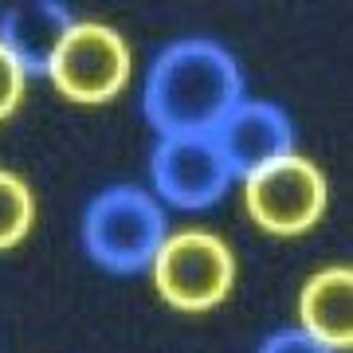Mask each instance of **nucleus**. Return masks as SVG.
Listing matches in <instances>:
<instances>
[{
    "instance_id": "f257e3e1",
    "label": "nucleus",
    "mask_w": 353,
    "mask_h": 353,
    "mask_svg": "<svg viewBox=\"0 0 353 353\" xmlns=\"http://www.w3.org/2000/svg\"><path fill=\"white\" fill-rule=\"evenodd\" d=\"M243 102L240 63L216 39H176L153 59L141 110L161 138L212 134Z\"/></svg>"
},
{
    "instance_id": "f03ea898",
    "label": "nucleus",
    "mask_w": 353,
    "mask_h": 353,
    "mask_svg": "<svg viewBox=\"0 0 353 353\" xmlns=\"http://www.w3.org/2000/svg\"><path fill=\"white\" fill-rule=\"evenodd\" d=\"M169 236L157 196L134 185H114L99 192L83 212V248L99 267L114 275H138L153 263Z\"/></svg>"
},
{
    "instance_id": "7ed1b4c3",
    "label": "nucleus",
    "mask_w": 353,
    "mask_h": 353,
    "mask_svg": "<svg viewBox=\"0 0 353 353\" xmlns=\"http://www.w3.org/2000/svg\"><path fill=\"white\" fill-rule=\"evenodd\" d=\"M150 271L157 294L173 310L201 314L228 299L236 283V255L212 232H173L157 248Z\"/></svg>"
},
{
    "instance_id": "20e7f679",
    "label": "nucleus",
    "mask_w": 353,
    "mask_h": 353,
    "mask_svg": "<svg viewBox=\"0 0 353 353\" xmlns=\"http://www.w3.org/2000/svg\"><path fill=\"white\" fill-rule=\"evenodd\" d=\"M330 201L326 173L299 153H287L279 161L243 176V204L252 220L271 236H303L322 220Z\"/></svg>"
},
{
    "instance_id": "39448f33",
    "label": "nucleus",
    "mask_w": 353,
    "mask_h": 353,
    "mask_svg": "<svg viewBox=\"0 0 353 353\" xmlns=\"http://www.w3.org/2000/svg\"><path fill=\"white\" fill-rule=\"evenodd\" d=\"M48 79L63 99L79 106H99V102L118 99L130 79V48L122 32L110 24L79 20L55 51Z\"/></svg>"
},
{
    "instance_id": "423d86ee",
    "label": "nucleus",
    "mask_w": 353,
    "mask_h": 353,
    "mask_svg": "<svg viewBox=\"0 0 353 353\" xmlns=\"http://www.w3.org/2000/svg\"><path fill=\"white\" fill-rule=\"evenodd\" d=\"M150 176L157 196H165L176 208H208L228 192V185L236 181L228 169L220 145L212 134H176V138H161L153 150Z\"/></svg>"
},
{
    "instance_id": "0eeeda50",
    "label": "nucleus",
    "mask_w": 353,
    "mask_h": 353,
    "mask_svg": "<svg viewBox=\"0 0 353 353\" xmlns=\"http://www.w3.org/2000/svg\"><path fill=\"white\" fill-rule=\"evenodd\" d=\"M212 141L220 145L232 176H252L255 169L294 153V126L283 114V106H275V102L243 99L212 130Z\"/></svg>"
},
{
    "instance_id": "6e6552de",
    "label": "nucleus",
    "mask_w": 353,
    "mask_h": 353,
    "mask_svg": "<svg viewBox=\"0 0 353 353\" xmlns=\"http://www.w3.org/2000/svg\"><path fill=\"white\" fill-rule=\"evenodd\" d=\"M79 20L71 16L67 4L55 0H39V4H12L0 16V43L8 48L24 75H48L55 51L63 43V36Z\"/></svg>"
},
{
    "instance_id": "1a4fd4ad",
    "label": "nucleus",
    "mask_w": 353,
    "mask_h": 353,
    "mask_svg": "<svg viewBox=\"0 0 353 353\" xmlns=\"http://www.w3.org/2000/svg\"><path fill=\"white\" fill-rule=\"evenodd\" d=\"M299 322L303 334L330 345L334 353L353 345V271L350 267H322L306 279L299 294Z\"/></svg>"
},
{
    "instance_id": "9d476101",
    "label": "nucleus",
    "mask_w": 353,
    "mask_h": 353,
    "mask_svg": "<svg viewBox=\"0 0 353 353\" xmlns=\"http://www.w3.org/2000/svg\"><path fill=\"white\" fill-rule=\"evenodd\" d=\"M32 224H36V196L28 181L12 169H0V252L24 243Z\"/></svg>"
},
{
    "instance_id": "9b49d317",
    "label": "nucleus",
    "mask_w": 353,
    "mask_h": 353,
    "mask_svg": "<svg viewBox=\"0 0 353 353\" xmlns=\"http://www.w3.org/2000/svg\"><path fill=\"white\" fill-rule=\"evenodd\" d=\"M24 83H28V75L20 71V63H16L12 55H8V48L0 43V122L20 106V99H24Z\"/></svg>"
},
{
    "instance_id": "f8f14e48",
    "label": "nucleus",
    "mask_w": 353,
    "mask_h": 353,
    "mask_svg": "<svg viewBox=\"0 0 353 353\" xmlns=\"http://www.w3.org/2000/svg\"><path fill=\"white\" fill-rule=\"evenodd\" d=\"M259 353H334V350L322 345V341H314L310 334H303V330H275V334L259 345Z\"/></svg>"
}]
</instances>
